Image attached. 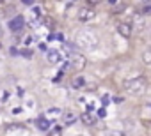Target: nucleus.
Masks as SVG:
<instances>
[{
  "instance_id": "f257e3e1",
  "label": "nucleus",
  "mask_w": 151,
  "mask_h": 136,
  "mask_svg": "<svg viewBox=\"0 0 151 136\" xmlns=\"http://www.w3.org/2000/svg\"><path fill=\"white\" fill-rule=\"evenodd\" d=\"M98 42H100V39H98L96 32L91 28H84V30L77 32V35H75V44L80 50H85V51L94 50L98 46Z\"/></svg>"
},
{
  "instance_id": "f03ea898",
  "label": "nucleus",
  "mask_w": 151,
  "mask_h": 136,
  "mask_svg": "<svg viewBox=\"0 0 151 136\" xmlns=\"http://www.w3.org/2000/svg\"><path fill=\"white\" fill-rule=\"evenodd\" d=\"M123 88H124V92L126 94H130V96H144L146 94V90H147V80L144 76H137V78H130V80H126L123 83Z\"/></svg>"
},
{
  "instance_id": "7ed1b4c3",
  "label": "nucleus",
  "mask_w": 151,
  "mask_h": 136,
  "mask_svg": "<svg viewBox=\"0 0 151 136\" xmlns=\"http://www.w3.org/2000/svg\"><path fill=\"white\" fill-rule=\"evenodd\" d=\"M25 18L23 16H14L13 19H9V23H7V27H9V30L11 32H20V30H23V27H25Z\"/></svg>"
},
{
  "instance_id": "20e7f679",
  "label": "nucleus",
  "mask_w": 151,
  "mask_h": 136,
  "mask_svg": "<svg viewBox=\"0 0 151 136\" xmlns=\"http://www.w3.org/2000/svg\"><path fill=\"white\" fill-rule=\"evenodd\" d=\"M96 18V12H94V9L93 7H80L78 9V19L80 21H91V19H94Z\"/></svg>"
},
{
  "instance_id": "39448f33",
  "label": "nucleus",
  "mask_w": 151,
  "mask_h": 136,
  "mask_svg": "<svg viewBox=\"0 0 151 136\" xmlns=\"http://www.w3.org/2000/svg\"><path fill=\"white\" fill-rule=\"evenodd\" d=\"M85 57L78 55V53H73L71 55V67H73V71H84V67H85Z\"/></svg>"
},
{
  "instance_id": "423d86ee",
  "label": "nucleus",
  "mask_w": 151,
  "mask_h": 136,
  "mask_svg": "<svg viewBox=\"0 0 151 136\" xmlns=\"http://www.w3.org/2000/svg\"><path fill=\"white\" fill-rule=\"evenodd\" d=\"M117 32H119V35H123L124 39H130L132 34H133V27H132V23L121 21V23H117Z\"/></svg>"
},
{
  "instance_id": "0eeeda50",
  "label": "nucleus",
  "mask_w": 151,
  "mask_h": 136,
  "mask_svg": "<svg viewBox=\"0 0 151 136\" xmlns=\"http://www.w3.org/2000/svg\"><path fill=\"white\" fill-rule=\"evenodd\" d=\"M80 120H82L84 126H87V127H93V126L96 124V117L93 115L89 110H87V111H84L82 115H80Z\"/></svg>"
},
{
  "instance_id": "6e6552de",
  "label": "nucleus",
  "mask_w": 151,
  "mask_h": 136,
  "mask_svg": "<svg viewBox=\"0 0 151 136\" xmlns=\"http://www.w3.org/2000/svg\"><path fill=\"white\" fill-rule=\"evenodd\" d=\"M6 134H27V129L21 124H11V126H7Z\"/></svg>"
},
{
  "instance_id": "1a4fd4ad",
  "label": "nucleus",
  "mask_w": 151,
  "mask_h": 136,
  "mask_svg": "<svg viewBox=\"0 0 151 136\" xmlns=\"http://www.w3.org/2000/svg\"><path fill=\"white\" fill-rule=\"evenodd\" d=\"M77 120H78V115H77V113H73V111L62 113V122H64V126H73Z\"/></svg>"
},
{
  "instance_id": "9d476101",
  "label": "nucleus",
  "mask_w": 151,
  "mask_h": 136,
  "mask_svg": "<svg viewBox=\"0 0 151 136\" xmlns=\"http://www.w3.org/2000/svg\"><path fill=\"white\" fill-rule=\"evenodd\" d=\"M36 126H37V129H39V131L48 133V131H50V127H52V122H50V120H46V119H43V117H39V119L36 120Z\"/></svg>"
},
{
  "instance_id": "9b49d317",
  "label": "nucleus",
  "mask_w": 151,
  "mask_h": 136,
  "mask_svg": "<svg viewBox=\"0 0 151 136\" xmlns=\"http://www.w3.org/2000/svg\"><path fill=\"white\" fill-rule=\"evenodd\" d=\"M46 60H48L50 64H59V62L62 60V57H60V53H59L57 50H50V51L46 53Z\"/></svg>"
},
{
  "instance_id": "f8f14e48",
  "label": "nucleus",
  "mask_w": 151,
  "mask_h": 136,
  "mask_svg": "<svg viewBox=\"0 0 151 136\" xmlns=\"http://www.w3.org/2000/svg\"><path fill=\"white\" fill-rule=\"evenodd\" d=\"M71 87H73V88H77V90H78V88H84V87H85V78H84V76H80V74H78V76H75V78L71 80Z\"/></svg>"
},
{
  "instance_id": "ddd939ff",
  "label": "nucleus",
  "mask_w": 151,
  "mask_h": 136,
  "mask_svg": "<svg viewBox=\"0 0 151 136\" xmlns=\"http://www.w3.org/2000/svg\"><path fill=\"white\" fill-rule=\"evenodd\" d=\"M140 60H142V64H144V65H151V48H146V50L142 51Z\"/></svg>"
},
{
  "instance_id": "4468645a",
  "label": "nucleus",
  "mask_w": 151,
  "mask_h": 136,
  "mask_svg": "<svg viewBox=\"0 0 151 136\" xmlns=\"http://www.w3.org/2000/svg\"><path fill=\"white\" fill-rule=\"evenodd\" d=\"M41 25H45L46 28H53V27H55V21H53L50 16H43V18H41Z\"/></svg>"
},
{
  "instance_id": "2eb2a0df",
  "label": "nucleus",
  "mask_w": 151,
  "mask_h": 136,
  "mask_svg": "<svg viewBox=\"0 0 151 136\" xmlns=\"http://www.w3.org/2000/svg\"><path fill=\"white\" fill-rule=\"evenodd\" d=\"M20 55H21V57H25V58H32L34 51H32V50H29V48H25V50H21V51H20Z\"/></svg>"
},
{
  "instance_id": "dca6fc26",
  "label": "nucleus",
  "mask_w": 151,
  "mask_h": 136,
  "mask_svg": "<svg viewBox=\"0 0 151 136\" xmlns=\"http://www.w3.org/2000/svg\"><path fill=\"white\" fill-rule=\"evenodd\" d=\"M142 14H146V16H149V14H151V4H147V6H144V7H142Z\"/></svg>"
},
{
  "instance_id": "f3484780",
  "label": "nucleus",
  "mask_w": 151,
  "mask_h": 136,
  "mask_svg": "<svg viewBox=\"0 0 151 136\" xmlns=\"http://www.w3.org/2000/svg\"><path fill=\"white\" fill-rule=\"evenodd\" d=\"M101 2V0H85V4H87L89 7H94V6H98Z\"/></svg>"
},
{
  "instance_id": "a211bd4d",
  "label": "nucleus",
  "mask_w": 151,
  "mask_h": 136,
  "mask_svg": "<svg viewBox=\"0 0 151 136\" xmlns=\"http://www.w3.org/2000/svg\"><path fill=\"white\" fill-rule=\"evenodd\" d=\"M60 133H62V126H53L52 134H60Z\"/></svg>"
},
{
  "instance_id": "6ab92c4d",
  "label": "nucleus",
  "mask_w": 151,
  "mask_h": 136,
  "mask_svg": "<svg viewBox=\"0 0 151 136\" xmlns=\"http://www.w3.org/2000/svg\"><path fill=\"white\" fill-rule=\"evenodd\" d=\"M98 117H100V119H105V117H107V110H105V108H100V110H98Z\"/></svg>"
},
{
  "instance_id": "aec40b11",
  "label": "nucleus",
  "mask_w": 151,
  "mask_h": 136,
  "mask_svg": "<svg viewBox=\"0 0 151 136\" xmlns=\"http://www.w3.org/2000/svg\"><path fill=\"white\" fill-rule=\"evenodd\" d=\"M9 97H11V94L7 92V90H4V94H2V103H7V101H9Z\"/></svg>"
},
{
  "instance_id": "412c9836",
  "label": "nucleus",
  "mask_w": 151,
  "mask_h": 136,
  "mask_svg": "<svg viewBox=\"0 0 151 136\" xmlns=\"http://www.w3.org/2000/svg\"><path fill=\"white\" fill-rule=\"evenodd\" d=\"M46 113H50V115H59V113H60V110H59V108H50Z\"/></svg>"
},
{
  "instance_id": "4be33fe9",
  "label": "nucleus",
  "mask_w": 151,
  "mask_h": 136,
  "mask_svg": "<svg viewBox=\"0 0 151 136\" xmlns=\"http://www.w3.org/2000/svg\"><path fill=\"white\" fill-rule=\"evenodd\" d=\"M34 2H36V0H21L23 6H34Z\"/></svg>"
},
{
  "instance_id": "5701e85b",
  "label": "nucleus",
  "mask_w": 151,
  "mask_h": 136,
  "mask_svg": "<svg viewBox=\"0 0 151 136\" xmlns=\"http://www.w3.org/2000/svg\"><path fill=\"white\" fill-rule=\"evenodd\" d=\"M109 101H110V97H109V96H103V99H101V103H103V104H109Z\"/></svg>"
},
{
  "instance_id": "b1692460",
  "label": "nucleus",
  "mask_w": 151,
  "mask_h": 136,
  "mask_svg": "<svg viewBox=\"0 0 151 136\" xmlns=\"http://www.w3.org/2000/svg\"><path fill=\"white\" fill-rule=\"evenodd\" d=\"M30 42H32V37H30V35H29V37H25V44H27V46H29Z\"/></svg>"
},
{
  "instance_id": "393cba45",
  "label": "nucleus",
  "mask_w": 151,
  "mask_h": 136,
  "mask_svg": "<svg viewBox=\"0 0 151 136\" xmlns=\"http://www.w3.org/2000/svg\"><path fill=\"white\" fill-rule=\"evenodd\" d=\"M53 39H57V35H55V34H50V35H48V41H50V42H52V41H53Z\"/></svg>"
},
{
  "instance_id": "a878e982",
  "label": "nucleus",
  "mask_w": 151,
  "mask_h": 136,
  "mask_svg": "<svg viewBox=\"0 0 151 136\" xmlns=\"http://www.w3.org/2000/svg\"><path fill=\"white\" fill-rule=\"evenodd\" d=\"M123 101H124L123 97H114V103H117V104H119V103H123Z\"/></svg>"
},
{
  "instance_id": "bb28decb",
  "label": "nucleus",
  "mask_w": 151,
  "mask_h": 136,
  "mask_svg": "<svg viewBox=\"0 0 151 136\" xmlns=\"http://www.w3.org/2000/svg\"><path fill=\"white\" fill-rule=\"evenodd\" d=\"M23 94H25V92H23V88H18V96H20V97H23Z\"/></svg>"
},
{
  "instance_id": "cd10ccee",
  "label": "nucleus",
  "mask_w": 151,
  "mask_h": 136,
  "mask_svg": "<svg viewBox=\"0 0 151 136\" xmlns=\"http://www.w3.org/2000/svg\"><path fill=\"white\" fill-rule=\"evenodd\" d=\"M21 111H23L21 108H14V110H13V113H16V115H18V113H21Z\"/></svg>"
},
{
  "instance_id": "c85d7f7f",
  "label": "nucleus",
  "mask_w": 151,
  "mask_h": 136,
  "mask_svg": "<svg viewBox=\"0 0 151 136\" xmlns=\"http://www.w3.org/2000/svg\"><path fill=\"white\" fill-rule=\"evenodd\" d=\"M57 39H59L60 42H64V35H62V34H57Z\"/></svg>"
},
{
  "instance_id": "c756f323",
  "label": "nucleus",
  "mask_w": 151,
  "mask_h": 136,
  "mask_svg": "<svg viewBox=\"0 0 151 136\" xmlns=\"http://www.w3.org/2000/svg\"><path fill=\"white\" fill-rule=\"evenodd\" d=\"M11 53H13V55H20V51H18L16 48H11Z\"/></svg>"
},
{
  "instance_id": "7c9ffc66",
  "label": "nucleus",
  "mask_w": 151,
  "mask_h": 136,
  "mask_svg": "<svg viewBox=\"0 0 151 136\" xmlns=\"http://www.w3.org/2000/svg\"><path fill=\"white\" fill-rule=\"evenodd\" d=\"M109 4L110 6H116V4H119V0H109Z\"/></svg>"
},
{
  "instance_id": "2f4dec72",
  "label": "nucleus",
  "mask_w": 151,
  "mask_h": 136,
  "mask_svg": "<svg viewBox=\"0 0 151 136\" xmlns=\"http://www.w3.org/2000/svg\"><path fill=\"white\" fill-rule=\"evenodd\" d=\"M0 46H2V44H0Z\"/></svg>"
}]
</instances>
